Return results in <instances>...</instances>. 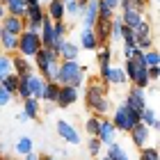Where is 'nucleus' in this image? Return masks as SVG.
Listing matches in <instances>:
<instances>
[{
	"label": "nucleus",
	"instance_id": "21",
	"mask_svg": "<svg viewBox=\"0 0 160 160\" xmlns=\"http://www.w3.org/2000/svg\"><path fill=\"white\" fill-rule=\"evenodd\" d=\"M46 16L53 21H67V16H64V2L62 0H50V2L46 5Z\"/></svg>",
	"mask_w": 160,
	"mask_h": 160
},
{
	"label": "nucleus",
	"instance_id": "43",
	"mask_svg": "<svg viewBox=\"0 0 160 160\" xmlns=\"http://www.w3.org/2000/svg\"><path fill=\"white\" fill-rule=\"evenodd\" d=\"M16 121H18V123H25V121H28V117H25L23 112H16Z\"/></svg>",
	"mask_w": 160,
	"mask_h": 160
},
{
	"label": "nucleus",
	"instance_id": "33",
	"mask_svg": "<svg viewBox=\"0 0 160 160\" xmlns=\"http://www.w3.org/2000/svg\"><path fill=\"white\" fill-rule=\"evenodd\" d=\"M14 73V67H12V55H5V53H0V82Z\"/></svg>",
	"mask_w": 160,
	"mask_h": 160
},
{
	"label": "nucleus",
	"instance_id": "38",
	"mask_svg": "<svg viewBox=\"0 0 160 160\" xmlns=\"http://www.w3.org/2000/svg\"><path fill=\"white\" fill-rule=\"evenodd\" d=\"M101 147H103V144H101L96 137H89V142H87V151H89V156H98L101 153Z\"/></svg>",
	"mask_w": 160,
	"mask_h": 160
},
{
	"label": "nucleus",
	"instance_id": "47",
	"mask_svg": "<svg viewBox=\"0 0 160 160\" xmlns=\"http://www.w3.org/2000/svg\"><path fill=\"white\" fill-rule=\"evenodd\" d=\"M87 2H89V0H80V5H87Z\"/></svg>",
	"mask_w": 160,
	"mask_h": 160
},
{
	"label": "nucleus",
	"instance_id": "13",
	"mask_svg": "<svg viewBox=\"0 0 160 160\" xmlns=\"http://www.w3.org/2000/svg\"><path fill=\"white\" fill-rule=\"evenodd\" d=\"M80 46L73 41V39H67L62 43V48H60V60H67V62H80Z\"/></svg>",
	"mask_w": 160,
	"mask_h": 160
},
{
	"label": "nucleus",
	"instance_id": "27",
	"mask_svg": "<svg viewBox=\"0 0 160 160\" xmlns=\"http://www.w3.org/2000/svg\"><path fill=\"white\" fill-rule=\"evenodd\" d=\"M57 94H60V85H57V82H46V87H43V96H41V101H43V103H48V105H55Z\"/></svg>",
	"mask_w": 160,
	"mask_h": 160
},
{
	"label": "nucleus",
	"instance_id": "28",
	"mask_svg": "<svg viewBox=\"0 0 160 160\" xmlns=\"http://www.w3.org/2000/svg\"><path fill=\"white\" fill-rule=\"evenodd\" d=\"M126 82H128V78H126V73H123V69H121V67H112V69H110V78H108V85L123 87Z\"/></svg>",
	"mask_w": 160,
	"mask_h": 160
},
{
	"label": "nucleus",
	"instance_id": "35",
	"mask_svg": "<svg viewBox=\"0 0 160 160\" xmlns=\"http://www.w3.org/2000/svg\"><path fill=\"white\" fill-rule=\"evenodd\" d=\"M98 123H101V117H96V114H89V119L85 121L87 137H96V133H98Z\"/></svg>",
	"mask_w": 160,
	"mask_h": 160
},
{
	"label": "nucleus",
	"instance_id": "24",
	"mask_svg": "<svg viewBox=\"0 0 160 160\" xmlns=\"http://www.w3.org/2000/svg\"><path fill=\"white\" fill-rule=\"evenodd\" d=\"M140 123H144L149 130H158V112L156 108H144V110L140 112Z\"/></svg>",
	"mask_w": 160,
	"mask_h": 160
},
{
	"label": "nucleus",
	"instance_id": "44",
	"mask_svg": "<svg viewBox=\"0 0 160 160\" xmlns=\"http://www.w3.org/2000/svg\"><path fill=\"white\" fill-rule=\"evenodd\" d=\"M5 16H7V9H5V5H2V2H0V21H2Z\"/></svg>",
	"mask_w": 160,
	"mask_h": 160
},
{
	"label": "nucleus",
	"instance_id": "14",
	"mask_svg": "<svg viewBox=\"0 0 160 160\" xmlns=\"http://www.w3.org/2000/svg\"><path fill=\"white\" fill-rule=\"evenodd\" d=\"M16 50H18V37L12 34V32H7V30H2L0 32V53L16 55Z\"/></svg>",
	"mask_w": 160,
	"mask_h": 160
},
{
	"label": "nucleus",
	"instance_id": "30",
	"mask_svg": "<svg viewBox=\"0 0 160 160\" xmlns=\"http://www.w3.org/2000/svg\"><path fill=\"white\" fill-rule=\"evenodd\" d=\"M71 28L73 25H69L67 21H55L53 23V39H69Z\"/></svg>",
	"mask_w": 160,
	"mask_h": 160
},
{
	"label": "nucleus",
	"instance_id": "36",
	"mask_svg": "<svg viewBox=\"0 0 160 160\" xmlns=\"http://www.w3.org/2000/svg\"><path fill=\"white\" fill-rule=\"evenodd\" d=\"M0 85H2V87H5V89L9 92V94H14V96H16V87H18V76H16V73H9V76H7V78L2 80V82H0Z\"/></svg>",
	"mask_w": 160,
	"mask_h": 160
},
{
	"label": "nucleus",
	"instance_id": "16",
	"mask_svg": "<svg viewBox=\"0 0 160 160\" xmlns=\"http://www.w3.org/2000/svg\"><path fill=\"white\" fill-rule=\"evenodd\" d=\"M78 46H80V50H94L96 53L98 50V39H96V34H94V30H80V37H78Z\"/></svg>",
	"mask_w": 160,
	"mask_h": 160
},
{
	"label": "nucleus",
	"instance_id": "49",
	"mask_svg": "<svg viewBox=\"0 0 160 160\" xmlns=\"http://www.w3.org/2000/svg\"><path fill=\"white\" fill-rule=\"evenodd\" d=\"M0 32H2V28H0Z\"/></svg>",
	"mask_w": 160,
	"mask_h": 160
},
{
	"label": "nucleus",
	"instance_id": "5",
	"mask_svg": "<svg viewBox=\"0 0 160 160\" xmlns=\"http://www.w3.org/2000/svg\"><path fill=\"white\" fill-rule=\"evenodd\" d=\"M60 62V57H57L50 48H39V53L32 57V67H34V71L46 80H50V69H53V64H57Z\"/></svg>",
	"mask_w": 160,
	"mask_h": 160
},
{
	"label": "nucleus",
	"instance_id": "9",
	"mask_svg": "<svg viewBox=\"0 0 160 160\" xmlns=\"http://www.w3.org/2000/svg\"><path fill=\"white\" fill-rule=\"evenodd\" d=\"M123 105L130 108V110H135L137 114H140L144 108H147V92H144V89H137V87L130 85L126 98H123Z\"/></svg>",
	"mask_w": 160,
	"mask_h": 160
},
{
	"label": "nucleus",
	"instance_id": "32",
	"mask_svg": "<svg viewBox=\"0 0 160 160\" xmlns=\"http://www.w3.org/2000/svg\"><path fill=\"white\" fill-rule=\"evenodd\" d=\"M16 153H21V156H25V153H30V151H34V142H32V137H28V135H23V137H18L16 140Z\"/></svg>",
	"mask_w": 160,
	"mask_h": 160
},
{
	"label": "nucleus",
	"instance_id": "11",
	"mask_svg": "<svg viewBox=\"0 0 160 160\" xmlns=\"http://www.w3.org/2000/svg\"><path fill=\"white\" fill-rule=\"evenodd\" d=\"M114 137H117V130H114L112 121L108 119V117H103V119H101V123H98V133H96V140H98L101 144H103V147H108V144L117 142Z\"/></svg>",
	"mask_w": 160,
	"mask_h": 160
},
{
	"label": "nucleus",
	"instance_id": "37",
	"mask_svg": "<svg viewBox=\"0 0 160 160\" xmlns=\"http://www.w3.org/2000/svg\"><path fill=\"white\" fill-rule=\"evenodd\" d=\"M140 160H160V153L156 147H144L140 153Z\"/></svg>",
	"mask_w": 160,
	"mask_h": 160
},
{
	"label": "nucleus",
	"instance_id": "29",
	"mask_svg": "<svg viewBox=\"0 0 160 160\" xmlns=\"http://www.w3.org/2000/svg\"><path fill=\"white\" fill-rule=\"evenodd\" d=\"M96 62H98V67H108V64H112V46H110V43L98 46V50H96Z\"/></svg>",
	"mask_w": 160,
	"mask_h": 160
},
{
	"label": "nucleus",
	"instance_id": "4",
	"mask_svg": "<svg viewBox=\"0 0 160 160\" xmlns=\"http://www.w3.org/2000/svg\"><path fill=\"white\" fill-rule=\"evenodd\" d=\"M112 126L114 130H121V133H130L137 123H140V114H137L135 110H130V108H126L123 103H119L117 108H112Z\"/></svg>",
	"mask_w": 160,
	"mask_h": 160
},
{
	"label": "nucleus",
	"instance_id": "19",
	"mask_svg": "<svg viewBox=\"0 0 160 160\" xmlns=\"http://www.w3.org/2000/svg\"><path fill=\"white\" fill-rule=\"evenodd\" d=\"M149 7H153V2H151V0H119V12H123V9H133V12L147 14Z\"/></svg>",
	"mask_w": 160,
	"mask_h": 160
},
{
	"label": "nucleus",
	"instance_id": "22",
	"mask_svg": "<svg viewBox=\"0 0 160 160\" xmlns=\"http://www.w3.org/2000/svg\"><path fill=\"white\" fill-rule=\"evenodd\" d=\"M12 67H14V73L16 76H25V73H32L34 71L32 60H25L21 55H12Z\"/></svg>",
	"mask_w": 160,
	"mask_h": 160
},
{
	"label": "nucleus",
	"instance_id": "15",
	"mask_svg": "<svg viewBox=\"0 0 160 160\" xmlns=\"http://www.w3.org/2000/svg\"><path fill=\"white\" fill-rule=\"evenodd\" d=\"M128 135H130V140H133V144H135L137 149H144L149 144V140H151V130L144 126V123H137Z\"/></svg>",
	"mask_w": 160,
	"mask_h": 160
},
{
	"label": "nucleus",
	"instance_id": "6",
	"mask_svg": "<svg viewBox=\"0 0 160 160\" xmlns=\"http://www.w3.org/2000/svg\"><path fill=\"white\" fill-rule=\"evenodd\" d=\"M39 48H43L39 34H32V32H21L18 34V50H16V55L25 57V60H32V57L39 53Z\"/></svg>",
	"mask_w": 160,
	"mask_h": 160
},
{
	"label": "nucleus",
	"instance_id": "20",
	"mask_svg": "<svg viewBox=\"0 0 160 160\" xmlns=\"http://www.w3.org/2000/svg\"><path fill=\"white\" fill-rule=\"evenodd\" d=\"M43 16H46V7H43L41 2H34V5H28L23 21H30V23H41Z\"/></svg>",
	"mask_w": 160,
	"mask_h": 160
},
{
	"label": "nucleus",
	"instance_id": "34",
	"mask_svg": "<svg viewBox=\"0 0 160 160\" xmlns=\"http://www.w3.org/2000/svg\"><path fill=\"white\" fill-rule=\"evenodd\" d=\"M142 62H144V67H147V69L160 67V55H158V50H147V53H142Z\"/></svg>",
	"mask_w": 160,
	"mask_h": 160
},
{
	"label": "nucleus",
	"instance_id": "25",
	"mask_svg": "<svg viewBox=\"0 0 160 160\" xmlns=\"http://www.w3.org/2000/svg\"><path fill=\"white\" fill-rule=\"evenodd\" d=\"M62 2H64V16H69L71 21H80L85 5H80V0H62Z\"/></svg>",
	"mask_w": 160,
	"mask_h": 160
},
{
	"label": "nucleus",
	"instance_id": "8",
	"mask_svg": "<svg viewBox=\"0 0 160 160\" xmlns=\"http://www.w3.org/2000/svg\"><path fill=\"white\" fill-rule=\"evenodd\" d=\"M98 21V0H89L80 14V30H94Z\"/></svg>",
	"mask_w": 160,
	"mask_h": 160
},
{
	"label": "nucleus",
	"instance_id": "26",
	"mask_svg": "<svg viewBox=\"0 0 160 160\" xmlns=\"http://www.w3.org/2000/svg\"><path fill=\"white\" fill-rule=\"evenodd\" d=\"M5 9H7L9 16L23 18V16H25V9H28V2H25V0H7V2H5Z\"/></svg>",
	"mask_w": 160,
	"mask_h": 160
},
{
	"label": "nucleus",
	"instance_id": "45",
	"mask_svg": "<svg viewBox=\"0 0 160 160\" xmlns=\"http://www.w3.org/2000/svg\"><path fill=\"white\" fill-rule=\"evenodd\" d=\"M25 2H28V5H34V2H39V0H25Z\"/></svg>",
	"mask_w": 160,
	"mask_h": 160
},
{
	"label": "nucleus",
	"instance_id": "40",
	"mask_svg": "<svg viewBox=\"0 0 160 160\" xmlns=\"http://www.w3.org/2000/svg\"><path fill=\"white\" fill-rule=\"evenodd\" d=\"M147 78H149V82H158V78H160V67H151L147 69Z\"/></svg>",
	"mask_w": 160,
	"mask_h": 160
},
{
	"label": "nucleus",
	"instance_id": "48",
	"mask_svg": "<svg viewBox=\"0 0 160 160\" xmlns=\"http://www.w3.org/2000/svg\"><path fill=\"white\" fill-rule=\"evenodd\" d=\"M101 160H110V158H101Z\"/></svg>",
	"mask_w": 160,
	"mask_h": 160
},
{
	"label": "nucleus",
	"instance_id": "31",
	"mask_svg": "<svg viewBox=\"0 0 160 160\" xmlns=\"http://www.w3.org/2000/svg\"><path fill=\"white\" fill-rule=\"evenodd\" d=\"M105 158H110V160H130L126 156V151L121 149V144L119 142H112V144H108V156Z\"/></svg>",
	"mask_w": 160,
	"mask_h": 160
},
{
	"label": "nucleus",
	"instance_id": "39",
	"mask_svg": "<svg viewBox=\"0 0 160 160\" xmlns=\"http://www.w3.org/2000/svg\"><path fill=\"white\" fill-rule=\"evenodd\" d=\"M12 101H14V94H9V92H7V89H5L2 85H0V108L9 105Z\"/></svg>",
	"mask_w": 160,
	"mask_h": 160
},
{
	"label": "nucleus",
	"instance_id": "41",
	"mask_svg": "<svg viewBox=\"0 0 160 160\" xmlns=\"http://www.w3.org/2000/svg\"><path fill=\"white\" fill-rule=\"evenodd\" d=\"M101 2H103L108 9H112L114 14H119V0H101Z\"/></svg>",
	"mask_w": 160,
	"mask_h": 160
},
{
	"label": "nucleus",
	"instance_id": "46",
	"mask_svg": "<svg viewBox=\"0 0 160 160\" xmlns=\"http://www.w3.org/2000/svg\"><path fill=\"white\" fill-rule=\"evenodd\" d=\"M39 2H41V5H43V7H46V5H48V2H50V0H39Z\"/></svg>",
	"mask_w": 160,
	"mask_h": 160
},
{
	"label": "nucleus",
	"instance_id": "7",
	"mask_svg": "<svg viewBox=\"0 0 160 160\" xmlns=\"http://www.w3.org/2000/svg\"><path fill=\"white\" fill-rule=\"evenodd\" d=\"M55 128H57V135H60L67 144H73V147H78V144L82 142V137H80V133H78V128H76L71 121L60 119V121L55 123Z\"/></svg>",
	"mask_w": 160,
	"mask_h": 160
},
{
	"label": "nucleus",
	"instance_id": "18",
	"mask_svg": "<svg viewBox=\"0 0 160 160\" xmlns=\"http://www.w3.org/2000/svg\"><path fill=\"white\" fill-rule=\"evenodd\" d=\"M119 18H121V23L126 25V28H130V30H135V28L140 25L144 18H147V14L133 12V9H123V12H119Z\"/></svg>",
	"mask_w": 160,
	"mask_h": 160
},
{
	"label": "nucleus",
	"instance_id": "17",
	"mask_svg": "<svg viewBox=\"0 0 160 160\" xmlns=\"http://www.w3.org/2000/svg\"><path fill=\"white\" fill-rule=\"evenodd\" d=\"M0 28L18 37L21 32H25V21H23V18H18V16H9V14H7V16L0 21Z\"/></svg>",
	"mask_w": 160,
	"mask_h": 160
},
{
	"label": "nucleus",
	"instance_id": "12",
	"mask_svg": "<svg viewBox=\"0 0 160 160\" xmlns=\"http://www.w3.org/2000/svg\"><path fill=\"white\" fill-rule=\"evenodd\" d=\"M25 82H28V92H30V96L37 98V101H41V96H43V87H46V80H43V78L37 73V71H32V73L25 76Z\"/></svg>",
	"mask_w": 160,
	"mask_h": 160
},
{
	"label": "nucleus",
	"instance_id": "23",
	"mask_svg": "<svg viewBox=\"0 0 160 160\" xmlns=\"http://www.w3.org/2000/svg\"><path fill=\"white\" fill-rule=\"evenodd\" d=\"M23 114L28 117V121L39 119V114H41V101H37V98H25L23 101Z\"/></svg>",
	"mask_w": 160,
	"mask_h": 160
},
{
	"label": "nucleus",
	"instance_id": "10",
	"mask_svg": "<svg viewBox=\"0 0 160 160\" xmlns=\"http://www.w3.org/2000/svg\"><path fill=\"white\" fill-rule=\"evenodd\" d=\"M78 98H80V89L64 85V87H60V94H57L55 105H57V108H71L73 103H78Z\"/></svg>",
	"mask_w": 160,
	"mask_h": 160
},
{
	"label": "nucleus",
	"instance_id": "2",
	"mask_svg": "<svg viewBox=\"0 0 160 160\" xmlns=\"http://www.w3.org/2000/svg\"><path fill=\"white\" fill-rule=\"evenodd\" d=\"M60 87L69 85V87H76L80 89L85 82H87V67H82L80 62H67V60H60V71H57V80H55Z\"/></svg>",
	"mask_w": 160,
	"mask_h": 160
},
{
	"label": "nucleus",
	"instance_id": "42",
	"mask_svg": "<svg viewBox=\"0 0 160 160\" xmlns=\"http://www.w3.org/2000/svg\"><path fill=\"white\" fill-rule=\"evenodd\" d=\"M23 160H41V156H39V153H34V151H30V153H25V156H23Z\"/></svg>",
	"mask_w": 160,
	"mask_h": 160
},
{
	"label": "nucleus",
	"instance_id": "1",
	"mask_svg": "<svg viewBox=\"0 0 160 160\" xmlns=\"http://www.w3.org/2000/svg\"><path fill=\"white\" fill-rule=\"evenodd\" d=\"M85 103L92 110V114L103 119L108 112H112V101L108 96V85H103L101 80H89L85 89Z\"/></svg>",
	"mask_w": 160,
	"mask_h": 160
},
{
	"label": "nucleus",
	"instance_id": "3",
	"mask_svg": "<svg viewBox=\"0 0 160 160\" xmlns=\"http://www.w3.org/2000/svg\"><path fill=\"white\" fill-rule=\"evenodd\" d=\"M123 73H126L128 78V82L137 87V89H144L147 92L149 89V78H147V67H144V62H142V50H137V55L135 57H130V60L123 62Z\"/></svg>",
	"mask_w": 160,
	"mask_h": 160
}]
</instances>
